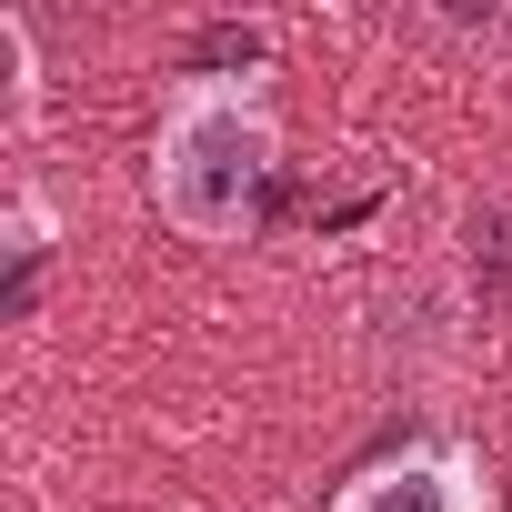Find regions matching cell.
Returning a JSON list of instances; mask_svg holds the SVG:
<instances>
[{
    "instance_id": "3957f363",
    "label": "cell",
    "mask_w": 512,
    "mask_h": 512,
    "mask_svg": "<svg viewBox=\"0 0 512 512\" xmlns=\"http://www.w3.org/2000/svg\"><path fill=\"white\" fill-rule=\"evenodd\" d=\"M31 81H41V61H31V21L0 11V131L31 121Z\"/></svg>"
},
{
    "instance_id": "7a4b0ae2",
    "label": "cell",
    "mask_w": 512,
    "mask_h": 512,
    "mask_svg": "<svg viewBox=\"0 0 512 512\" xmlns=\"http://www.w3.org/2000/svg\"><path fill=\"white\" fill-rule=\"evenodd\" d=\"M322 512H492V482L462 442H402V452L362 462Z\"/></svg>"
},
{
    "instance_id": "6da1fadb",
    "label": "cell",
    "mask_w": 512,
    "mask_h": 512,
    "mask_svg": "<svg viewBox=\"0 0 512 512\" xmlns=\"http://www.w3.org/2000/svg\"><path fill=\"white\" fill-rule=\"evenodd\" d=\"M282 171V121L262 81L241 71H181L151 131V201L181 241H241L262 221V191Z\"/></svg>"
}]
</instances>
